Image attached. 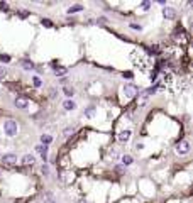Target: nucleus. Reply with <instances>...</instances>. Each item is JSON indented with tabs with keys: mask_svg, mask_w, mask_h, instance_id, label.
Wrapping results in <instances>:
<instances>
[{
	"mask_svg": "<svg viewBox=\"0 0 193 203\" xmlns=\"http://www.w3.org/2000/svg\"><path fill=\"white\" fill-rule=\"evenodd\" d=\"M131 139V130H122V132H119V141L120 142H127Z\"/></svg>",
	"mask_w": 193,
	"mask_h": 203,
	"instance_id": "obj_9",
	"label": "nucleus"
},
{
	"mask_svg": "<svg viewBox=\"0 0 193 203\" xmlns=\"http://www.w3.org/2000/svg\"><path fill=\"white\" fill-rule=\"evenodd\" d=\"M137 93H139V88H137L134 83H127V85H124V95L127 97V98H134Z\"/></svg>",
	"mask_w": 193,
	"mask_h": 203,
	"instance_id": "obj_2",
	"label": "nucleus"
},
{
	"mask_svg": "<svg viewBox=\"0 0 193 203\" xmlns=\"http://www.w3.org/2000/svg\"><path fill=\"white\" fill-rule=\"evenodd\" d=\"M80 10H83V7H81V5H73V7H70V9H68V14H73V12H80Z\"/></svg>",
	"mask_w": 193,
	"mask_h": 203,
	"instance_id": "obj_17",
	"label": "nucleus"
},
{
	"mask_svg": "<svg viewBox=\"0 0 193 203\" xmlns=\"http://www.w3.org/2000/svg\"><path fill=\"white\" fill-rule=\"evenodd\" d=\"M51 142H53V135H47V134L41 135V144L42 146H47V144H51Z\"/></svg>",
	"mask_w": 193,
	"mask_h": 203,
	"instance_id": "obj_10",
	"label": "nucleus"
},
{
	"mask_svg": "<svg viewBox=\"0 0 193 203\" xmlns=\"http://www.w3.org/2000/svg\"><path fill=\"white\" fill-rule=\"evenodd\" d=\"M176 152H178V154H181V156H183V154H188V152H190V144H188L186 141H181L176 146Z\"/></svg>",
	"mask_w": 193,
	"mask_h": 203,
	"instance_id": "obj_5",
	"label": "nucleus"
},
{
	"mask_svg": "<svg viewBox=\"0 0 193 203\" xmlns=\"http://www.w3.org/2000/svg\"><path fill=\"white\" fill-rule=\"evenodd\" d=\"M63 107H64L66 110H75L76 109V103H75L73 100H66V102L63 103Z\"/></svg>",
	"mask_w": 193,
	"mask_h": 203,
	"instance_id": "obj_12",
	"label": "nucleus"
},
{
	"mask_svg": "<svg viewBox=\"0 0 193 203\" xmlns=\"http://www.w3.org/2000/svg\"><path fill=\"white\" fill-rule=\"evenodd\" d=\"M2 162L7 164V166H14V164H17V156L16 154H4L2 156Z\"/></svg>",
	"mask_w": 193,
	"mask_h": 203,
	"instance_id": "obj_4",
	"label": "nucleus"
},
{
	"mask_svg": "<svg viewBox=\"0 0 193 203\" xmlns=\"http://www.w3.org/2000/svg\"><path fill=\"white\" fill-rule=\"evenodd\" d=\"M49 93H51V97L54 98V97H56V90H54V88H51V90H49Z\"/></svg>",
	"mask_w": 193,
	"mask_h": 203,
	"instance_id": "obj_28",
	"label": "nucleus"
},
{
	"mask_svg": "<svg viewBox=\"0 0 193 203\" xmlns=\"http://www.w3.org/2000/svg\"><path fill=\"white\" fill-rule=\"evenodd\" d=\"M63 92H64V95H66V97H73V95H75V90L70 88V86H64V88H63Z\"/></svg>",
	"mask_w": 193,
	"mask_h": 203,
	"instance_id": "obj_16",
	"label": "nucleus"
},
{
	"mask_svg": "<svg viewBox=\"0 0 193 203\" xmlns=\"http://www.w3.org/2000/svg\"><path fill=\"white\" fill-rule=\"evenodd\" d=\"M0 61L9 63V61H10V56H7V54H0Z\"/></svg>",
	"mask_w": 193,
	"mask_h": 203,
	"instance_id": "obj_21",
	"label": "nucleus"
},
{
	"mask_svg": "<svg viewBox=\"0 0 193 203\" xmlns=\"http://www.w3.org/2000/svg\"><path fill=\"white\" fill-rule=\"evenodd\" d=\"M5 75H7V69H5L4 66H0V80L5 78Z\"/></svg>",
	"mask_w": 193,
	"mask_h": 203,
	"instance_id": "obj_22",
	"label": "nucleus"
},
{
	"mask_svg": "<svg viewBox=\"0 0 193 203\" xmlns=\"http://www.w3.org/2000/svg\"><path fill=\"white\" fill-rule=\"evenodd\" d=\"M146 102H147V95L142 93V95H141V100H139V105L142 107V105H146Z\"/></svg>",
	"mask_w": 193,
	"mask_h": 203,
	"instance_id": "obj_20",
	"label": "nucleus"
},
{
	"mask_svg": "<svg viewBox=\"0 0 193 203\" xmlns=\"http://www.w3.org/2000/svg\"><path fill=\"white\" fill-rule=\"evenodd\" d=\"M66 73H68V68H64V66H59V68L54 69V75H56V76H64Z\"/></svg>",
	"mask_w": 193,
	"mask_h": 203,
	"instance_id": "obj_11",
	"label": "nucleus"
},
{
	"mask_svg": "<svg viewBox=\"0 0 193 203\" xmlns=\"http://www.w3.org/2000/svg\"><path fill=\"white\" fill-rule=\"evenodd\" d=\"M119 156V151H117V149H112V151H110V157H117Z\"/></svg>",
	"mask_w": 193,
	"mask_h": 203,
	"instance_id": "obj_24",
	"label": "nucleus"
},
{
	"mask_svg": "<svg viewBox=\"0 0 193 203\" xmlns=\"http://www.w3.org/2000/svg\"><path fill=\"white\" fill-rule=\"evenodd\" d=\"M85 115H87V117H93L95 115V107H88V109L85 110Z\"/></svg>",
	"mask_w": 193,
	"mask_h": 203,
	"instance_id": "obj_19",
	"label": "nucleus"
},
{
	"mask_svg": "<svg viewBox=\"0 0 193 203\" xmlns=\"http://www.w3.org/2000/svg\"><path fill=\"white\" fill-rule=\"evenodd\" d=\"M27 14H29V12H26V10H22V12H21V17H27Z\"/></svg>",
	"mask_w": 193,
	"mask_h": 203,
	"instance_id": "obj_31",
	"label": "nucleus"
},
{
	"mask_svg": "<svg viewBox=\"0 0 193 203\" xmlns=\"http://www.w3.org/2000/svg\"><path fill=\"white\" fill-rule=\"evenodd\" d=\"M14 105H16L17 109L26 110L27 107H29V100H27L26 97H22V95H19V97H16V100H14Z\"/></svg>",
	"mask_w": 193,
	"mask_h": 203,
	"instance_id": "obj_3",
	"label": "nucleus"
},
{
	"mask_svg": "<svg viewBox=\"0 0 193 203\" xmlns=\"http://www.w3.org/2000/svg\"><path fill=\"white\" fill-rule=\"evenodd\" d=\"M47 203H56V202H54V200H51V202H47Z\"/></svg>",
	"mask_w": 193,
	"mask_h": 203,
	"instance_id": "obj_32",
	"label": "nucleus"
},
{
	"mask_svg": "<svg viewBox=\"0 0 193 203\" xmlns=\"http://www.w3.org/2000/svg\"><path fill=\"white\" fill-rule=\"evenodd\" d=\"M32 85H34L36 88H39V86H41V85H42L41 78H39V76H34V78H32Z\"/></svg>",
	"mask_w": 193,
	"mask_h": 203,
	"instance_id": "obj_18",
	"label": "nucleus"
},
{
	"mask_svg": "<svg viewBox=\"0 0 193 203\" xmlns=\"http://www.w3.org/2000/svg\"><path fill=\"white\" fill-rule=\"evenodd\" d=\"M124 76H125V78H132V73H131V71H127V73H124Z\"/></svg>",
	"mask_w": 193,
	"mask_h": 203,
	"instance_id": "obj_29",
	"label": "nucleus"
},
{
	"mask_svg": "<svg viewBox=\"0 0 193 203\" xmlns=\"http://www.w3.org/2000/svg\"><path fill=\"white\" fill-rule=\"evenodd\" d=\"M163 16H164V19H169V21H171V19L176 17V10H175L173 7H164V9H163Z\"/></svg>",
	"mask_w": 193,
	"mask_h": 203,
	"instance_id": "obj_6",
	"label": "nucleus"
},
{
	"mask_svg": "<svg viewBox=\"0 0 193 203\" xmlns=\"http://www.w3.org/2000/svg\"><path fill=\"white\" fill-rule=\"evenodd\" d=\"M75 132H76V129H75V127H66V129L63 130V135H64V137H71Z\"/></svg>",
	"mask_w": 193,
	"mask_h": 203,
	"instance_id": "obj_14",
	"label": "nucleus"
},
{
	"mask_svg": "<svg viewBox=\"0 0 193 203\" xmlns=\"http://www.w3.org/2000/svg\"><path fill=\"white\" fill-rule=\"evenodd\" d=\"M36 151L39 152V154L42 156V159L46 161V159H47V146H42V144H39V146H36Z\"/></svg>",
	"mask_w": 193,
	"mask_h": 203,
	"instance_id": "obj_8",
	"label": "nucleus"
},
{
	"mask_svg": "<svg viewBox=\"0 0 193 203\" xmlns=\"http://www.w3.org/2000/svg\"><path fill=\"white\" fill-rule=\"evenodd\" d=\"M21 64H22V68H24V69H32V68H34V63L29 61V59H22Z\"/></svg>",
	"mask_w": 193,
	"mask_h": 203,
	"instance_id": "obj_13",
	"label": "nucleus"
},
{
	"mask_svg": "<svg viewBox=\"0 0 193 203\" xmlns=\"http://www.w3.org/2000/svg\"><path fill=\"white\" fill-rule=\"evenodd\" d=\"M34 162H36V157L32 156V154H26V156L22 157V164L24 166H32Z\"/></svg>",
	"mask_w": 193,
	"mask_h": 203,
	"instance_id": "obj_7",
	"label": "nucleus"
},
{
	"mask_svg": "<svg viewBox=\"0 0 193 203\" xmlns=\"http://www.w3.org/2000/svg\"><path fill=\"white\" fill-rule=\"evenodd\" d=\"M42 173H44V174H47V173H49V169H47V166H42Z\"/></svg>",
	"mask_w": 193,
	"mask_h": 203,
	"instance_id": "obj_30",
	"label": "nucleus"
},
{
	"mask_svg": "<svg viewBox=\"0 0 193 203\" xmlns=\"http://www.w3.org/2000/svg\"><path fill=\"white\" fill-rule=\"evenodd\" d=\"M129 164H132V156H129V154H125V156H122V166H129Z\"/></svg>",
	"mask_w": 193,
	"mask_h": 203,
	"instance_id": "obj_15",
	"label": "nucleus"
},
{
	"mask_svg": "<svg viewBox=\"0 0 193 203\" xmlns=\"http://www.w3.org/2000/svg\"><path fill=\"white\" fill-rule=\"evenodd\" d=\"M115 171H117V173H124L125 168L124 166H115Z\"/></svg>",
	"mask_w": 193,
	"mask_h": 203,
	"instance_id": "obj_25",
	"label": "nucleus"
},
{
	"mask_svg": "<svg viewBox=\"0 0 193 203\" xmlns=\"http://www.w3.org/2000/svg\"><path fill=\"white\" fill-rule=\"evenodd\" d=\"M42 24H44V26H47V27H51V26H53L51 21H47V19H42Z\"/></svg>",
	"mask_w": 193,
	"mask_h": 203,
	"instance_id": "obj_26",
	"label": "nucleus"
},
{
	"mask_svg": "<svg viewBox=\"0 0 193 203\" xmlns=\"http://www.w3.org/2000/svg\"><path fill=\"white\" fill-rule=\"evenodd\" d=\"M4 130H5L7 135H16L17 134V122L16 120H5V124H4Z\"/></svg>",
	"mask_w": 193,
	"mask_h": 203,
	"instance_id": "obj_1",
	"label": "nucleus"
},
{
	"mask_svg": "<svg viewBox=\"0 0 193 203\" xmlns=\"http://www.w3.org/2000/svg\"><path fill=\"white\" fill-rule=\"evenodd\" d=\"M131 29H134V31H141L142 27L139 26V24H131Z\"/></svg>",
	"mask_w": 193,
	"mask_h": 203,
	"instance_id": "obj_23",
	"label": "nucleus"
},
{
	"mask_svg": "<svg viewBox=\"0 0 193 203\" xmlns=\"http://www.w3.org/2000/svg\"><path fill=\"white\" fill-rule=\"evenodd\" d=\"M0 10H7V4H5V2H0Z\"/></svg>",
	"mask_w": 193,
	"mask_h": 203,
	"instance_id": "obj_27",
	"label": "nucleus"
}]
</instances>
